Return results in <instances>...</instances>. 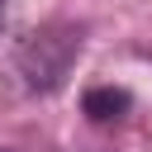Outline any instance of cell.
I'll return each mask as SVG.
<instances>
[{
  "instance_id": "cell-1",
  "label": "cell",
  "mask_w": 152,
  "mask_h": 152,
  "mask_svg": "<svg viewBox=\"0 0 152 152\" xmlns=\"http://www.w3.org/2000/svg\"><path fill=\"white\" fill-rule=\"evenodd\" d=\"M76 52H81V33H71V28H38V33H28L19 43L14 66H19V76H24L28 90H52L71 71Z\"/></svg>"
},
{
  "instance_id": "cell-2",
  "label": "cell",
  "mask_w": 152,
  "mask_h": 152,
  "mask_svg": "<svg viewBox=\"0 0 152 152\" xmlns=\"http://www.w3.org/2000/svg\"><path fill=\"white\" fill-rule=\"evenodd\" d=\"M81 109H86L90 124H114V119H124V114L133 109V95H128L124 86H90V90L81 95Z\"/></svg>"
},
{
  "instance_id": "cell-3",
  "label": "cell",
  "mask_w": 152,
  "mask_h": 152,
  "mask_svg": "<svg viewBox=\"0 0 152 152\" xmlns=\"http://www.w3.org/2000/svg\"><path fill=\"white\" fill-rule=\"evenodd\" d=\"M5 10H10V0H0V24H5Z\"/></svg>"
}]
</instances>
